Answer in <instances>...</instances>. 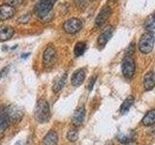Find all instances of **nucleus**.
<instances>
[{
    "instance_id": "f257e3e1",
    "label": "nucleus",
    "mask_w": 155,
    "mask_h": 145,
    "mask_svg": "<svg viewBox=\"0 0 155 145\" xmlns=\"http://www.w3.org/2000/svg\"><path fill=\"white\" fill-rule=\"evenodd\" d=\"M0 116L6 118L9 123L17 124L21 122V120L23 117V109L21 106L17 105H9L7 106L2 108L1 112H0Z\"/></svg>"
},
{
    "instance_id": "f03ea898",
    "label": "nucleus",
    "mask_w": 155,
    "mask_h": 145,
    "mask_svg": "<svg viewBox=\"0 0 155 145\" xmlns=\"http://www.w3.org/2000/svg\"><path fill=\"white\" fill-rule=\"evenodd\" d=\"M55 1L56 0H39V2L36 4V14L44 22H48L51 19V18H50L48 16H51V11Z\"/></svg>"
},
{
    "instance_id": "7ed1b4c3",
    "label": "nucleus",
    "mask_w": 155,
    "mask_h": 145,
    "mask_svg": "<svg viewBox=\"0 0 155 145\" xmlns=\"http://www.w3.org/2000/svg\"><path fill=\"white\" fill-rule=\"evenodd\" d=\"M34 115H35V119L38 123H47L51 117V109H50V105L46 100H41L39 101L35 111H34Z\"/></svg>"
},
{
    "instance_id": "20e7f679",
    "label": "nucleus",
    "mask_w": 155,
    "mask_h": 145,
    "mask_svg": "<svg viewBox=\"0 0 155 145\" xmlns=\"http://www.w3.org/2000/svg\"><path fill=\"white\" fill-rule=\"evenodd\" d=\"M155 37L151 33H144L142 35L139 42V50L143 54H148L151 52L154 47Z\"/></svg>"
},
{
    "instance_id": "39448f33",
    "label": "nucleus",
    "mask_w": 155,
    "mask_h": 145,
    "mask_svg": "<svg viewBox=\"0 0 155 145\" xmlns=\"http://www.w3.org/2000/svg\"><path fill=\"white\" fill-rule=\"evenodd\" d=\"M136 64L132 56L126 55L122 61V72L126 79H132L135 75Z\"/></svg>"
},
{
    "instance_id": "423d86ee",
    "label": "nucleus",
    "mask_w": 155,
    "mask_h": 145,
    "mask_svg": "<svg viewBox=\"0 0 155 145\" xmlns=\"http://www.w3.org/2000/svg\"><path fill=\"white\" fill-rule=\"evenodd\" d=\"M56 61V50L52 46H48L43 54V64L46 68L51 67Z\"/></svg>"
},
{
    "instance_id": "0eeeda50",
    "label": "nucleus",
    "mask_w": 155,
    "mask_h": 145,
    "mask_svg": "<svg viewBox=\"0 0 155 145\" xmlns=\"http://www.w3.org/2000/svg\"><path fill=\"white\" fill-rule=\"evenodd\" d=\"M81 26H82V23L79 18H72L65 21L64 25H63V29L65 30V32L69 34H75L81 30Z\"/></svg>"
},
{
    "instance_id": "6e6552de",
    "label": "nucleus",
    "mask_w": 155,
    "mask_h": 145,
    "mask_svg": "<svg viewBox=\"0 0 155 145\" xmlns=\"http://www.w3.org/2000/svg\"><path fill=\"white\" fill-rule=\"evenodd\" d=\"M85 117V108L84 106H80L79 108L75 110L74 114L72 116V124L75 127H80L82 124Z\"/></svg>"
},
{
    "instance_id": "1a4fd4ad",
    "label": "nucleus",
    "mask_w": 155,
    "mask_h": 145,
    "mask_svg": "<svg viewBox=\"0 0 155 145\" xmlns=\"http://www.w3.org/2000/svg\"><path fill=\"white\" fill-rule=\"evenodd\" d=\"M114 28L111 25L106 26L103 29V31L101 32L100 36L98 38V45L101 47H104L110 39L111 35H113V33H114Z\"/></svg>"
},
{
    "instance_id": "9d476101",
    "label": "nucleus",
    "mask_w": 155,
    "mask_h": 145,
    "mask_svg": "<svg viewBox=\"0 0 155 145\" xmlns=\"http://www.w3.org/2000/svg\"><path fill=\"white\" fill-rule=\"evenodd\" d=\"M15 13H16V10L14 7L9 6L7 4H4L0 6V21H6L14 17Z\"/></svg>"
},
{
    "instance_id": "9b49d317",
    "label": "nucleus",
    "mask_w": 155,
    "mask_h": 145,
    "mask_svg": "<svg viewBox=\"0 0 155 145\" xmlns=\"http://www.w3.org/2000/svg\"><path fill=\"white\" fill-rule=\"evenodd\" d=\"M85 76H86V72L84 69H79L77 70L72 76L71 82L74 86H80L82 82L85 79Z\"/></svg>"
},
{
    "instance_id": "f8f14e48",
    "label": "nucleus",
    "mask_w": 155,
    "mask_h": 145,
    "mask_svg": "<svg viewBox=\"0 0 155 145\" xmlns=\"http://www.w3.org/2000/svg\"><path fill=\"white\" fill-rule=\"evenodd\" d=\"M110 14H111V10L110 7L108 6H105L103 9L101 10L100 13L98 14V16H97L96 19H95V23H96V25H102V24H104L105 21H107V19L109 18V17L110 16Z\"/></svg>"
},
{
    "instance_id": "ddd939ff",
    "label": "nucleus",
    "mask_w": 155,
    "mask_h": 145,
    "mask_svg": "<svg viewBox=\"0 0 155 145\" xmlns=\"http://www.w3.org/2000/svg\"><path fill=\"white\" fill-rule=\"evenodd\" d=\"M14 28L10 25H2L0 26V41H7L11 39L14 35Z\"/></svg>"
},
{
    "instance_id": "4468645a",
    "label": "nucleus",
    "mask_w": 155,
    "mask_h": 145,
    "mask_svg": "<svg viewBox=\"0 0 155 145\" xmlns=\"http://www.w3.org/2000/svg\"><path fill=\"white\" fill-rule=\"evenodd\" d=\"M143 85H144V89L147 91H149L154 88L155 87V72H154L150 71L144 76Z\"/></svg>"
},
{
    "instance_id": "2eb2a0df",
    "label": "nucleus",
    "mask_w": 155,
    "mask_h": 145,
    "mask_svg": "<svg viewBox=\"0 0 155 145\" xmlns=\"http://www.w3.org/2000/svg\"><path fill=\"white\" fill-rule=\"evenodd\" d=\"M58 134L55 130H50L43 139V145H57Z\"/></svg>"
},
{
    "instance_id": "dca6fc26",
    "label": "nucleus",
    "mask_w": 155,
    "mask_h": 145,
    "mask_svg": "<svg viewBox=\"0 0 155 145\" xmlns=\"http://www.w3.org/2000/svg\"><path fill=\"white\" fill-rule=\"evenodd\" d=\"M66 79H67V74H63L60 76H58L54 80V83L52 85V91L54 93H58L59 91H61V89L65 85Z\"/></svg>"
},
{
    "instance_id": "f3484780",
    "label": "nucleus",
    "mask_w": 155,
    "mask_h": 145,
    "mask_svg": "<svg viewBox=\"0 0 155 145\" xmlns=\"http://www.w3.org/2000/svg\"><path fill=\"white\" fill-rule=\"evenodd\" d=\"M143 27L147 33H151V34L155 33V14H150L149 17L147 18L143 24Z\"/></svg>"
},
{
    "instance_id": "a211bd4d",
    "label": "nucleus",
    "mask_w": 155,
    "mask_h": 145,
    "mask_svg": "<svg viewBox=\"0 0 155 145\" xmlns=\"http://www.w3.org/2000/svg\"><path fill=\"white\" fill-rule=\"evenodd\" d=\"M142 123L143 125L147 126V127L155 124V109L149 110L148 112L144 115V117L142 120Z\"/></svg>"
},
{
    "instance_id": "6ab92c4d",
    "label": "nucleus",
    "mask_w": 155,
    "mask_h": 145,
    "mask_svg": "<svg viewBox=\"0 0 155 145\" xmlns=\"http://www.w3.org/2000/svg\"><path fill=\"white\" fill-rule=\"evenodd\" d=\"M133 103H134V97L133 96L127 97V98L125 99V101L122 103V105H121V106H120V112H121V114L127 113L128 111L130 110Z\"/></svg>"
},
{
    "instance_id": "aec40b11",
    "label": "nucleus",
    "mask_w": 155,
    "mask_h": 145,
    "mask_svg": "<svg viewBox=\"0 0 155 145\" xmlns=\"http://www.w3.org/2000/svg\"><path fill=\"white\" fill-rule=\"evenodd\" d=\"M86 50V44L84 42H79L76 44L74 47V53L76 56H81Z\"/></svg>"
},
{
    "instance_id": "412c9836",
    "label": "nucleus",
    "mask_w": 155,
    "mask_h": 145,
    "mask_svg": "<svg viewBox=\"0 0 155 145\" xmlns=\"http://www.w3.org/2000/svg\"><path fill=\"white\" fill-rule=\"evenodd\" d=\"M8 126H9V121L6 118L0 116V139L4 137V134L6 132Z\"/></svg>"
},
{
    "instance_id": "4be33fe9",
    "label": "nucleus",
    "mask_w": 155,
    "mask_h": 145,
    "mask_svg": "<svg viewBox=\"0 0 155 145\" xmlns=\"http://www.w3.org/2000/svg\"><path fill=\"white\" fill-rule=\"evenodd\" d=\"M67 138L69 141L71 142H75L79 138V133H78L77 130H70L69 132L67 133Z\"/></svg>"
},
{
    "instance_id": "5701e85b",
    "label": "nucleus",
    "mask_w": 155,
    "mask_h": 145,
    "mask_svg": "<svg viewBox=\"0 0 155 145\" xmlns=\"http://www.w3.org/2000/svg\"><path fill=\"white\" fill-rule=\"evenodd\" d=\"M118 139H119V141L123 142V143H128L131 141V140H133L134 137H133V135H131L130 134H121L118 137Z\"/></svg>"
},
{
    "instance_id": "b1692460",
    "label": "nucleus",
    "mask_w": 155,
    "mask_h": 145,
    "mask_svg": "<svg viewBox=\"0 0 155 145\" xmlns=\"http://www.w3.org/2000/svg\"><path fill=\"white\" fill-rule=\"evenodd\" d=\"M22 1H23V0H5V2H6L7 5H9V6H12L14 8L19 6Z\"/></svg>"
},
{
    "instance_id": "393cba45",
    "label": "nucleus",
    "mask_w": 155,
    "mask_h": 145,
    "mask_svg": "<svg viewBox=\"0 0 155 145\" xmlns=\"http://www.w3.org/2000/svg\"><path fill=\"white\" fill-rule=\"evenodd\" d=\"M30 18H31L30 14H23V16H21V18H19L18 21L19 23H27L29 21H30Z\"/></svg>"
},
{
    "instance_id": "a878e982",
    "label": "nucleus",
    "mask_w": 155,
    "mask_h": 145,
    "mask_svg": "<svg viewBox=\"0 0 155 145\" xmlns=\"http://www.w3.org/2000/svg\"><path fill=\"white\" fill-rule=\"evenodd\" d=\"M8 72H9V67H5L4 69L0 72V79H3V77L8 74Z\"/></svg>"
},
{
    "instance_id": "bb28decb",
    "label": "nucleus",
    "mask_w": 155,
    "mask_h": 145,
    "mask_svg": "<svg viewBox=\"0 0 155 145\" xmlns=\"http://www.w3.org/2000/svg\"><path fill=\"white\" fill-rule=\"evenodd\" d=\"M134 48H135V46H134V44L132 43L131 45L128 47V50H127V55H132L133 54V52H134Z\"/></svg>"
},
{
    "instance_id": "cd10ccee",
    "label": "nucleus",
    "mask_w": 155,
    "mask_h": 145,
    "mask_svg": "<svg viewBox=\"0 0 155 145\" xmlns=\"http://www.w3.org/2000/svg\"><path fill=\"white\" fill-rule=\"evenodd\" d=\"M95 81H96V76H94L92 79L89 80V85H88V89H89V91H91L92 90V88H93V85H94V83H95Z\"/></svg>"
},
{
    "instance_id": "c85d7f7f",
    "label": "nucleus",
    "mask_w": 155,
    "mask_h": 145,
    "mask_svg": "<svg viewBox=\"0 0 155 145\" xmlns=\"http://www.w3.org/2000/svg\"><path fill=\"white\" fill-rule=\"evenodd\" d=\"M15 145H25V143H24L22 140H18V141L16 142V144H15Z\"/></svg>"
},
{
    "instance_id": "c756f323",
    "label": "nucleus",
    "mask_w": 155,
    "mask_h": 145,
    "mask_svg": "<svg viewBox=\"0 0 155 145\" xmlns=\"http://www.w3.org/2000/svg\"><path fill=\"white\" fill-rule=\"evenodd\" d=\"M28 55H29V53H27V54H22V55H21V58H26Z\"/></svg>"
}]
</instances>
